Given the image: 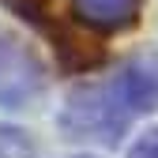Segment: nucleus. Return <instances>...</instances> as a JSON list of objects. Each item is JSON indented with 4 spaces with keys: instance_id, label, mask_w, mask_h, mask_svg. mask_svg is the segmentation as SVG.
Instances as JSON below:
<instances>
[{
    "instance_id": "obj_1",
    "label": "nucleus",
    "mask_w": 158,
    "mask_h": 158,
    "mask_svg": "<svg viewBox=\"0 0 158 158\" xmlns=\"http://www.w3.org/2000/svg\"><path fill=\"white\" fill-rule=\"evenodd\" d=\"M27 19L56 38V49H75L90 42L102 53V42L128 30L143 11V0H11Z\"/></svg>"
},
{
    "instance_id": "obj_2",
    "label": "nucleus",
    "mask_w": 158,
    "mask_h": 158,
    "mask_svg": "<svg viewBox=\"0 0 158 158\" xmlns=\"http://www.w3.org/2000/svg\"><path fill=\"white\" fill-rule=\"evenodd\" d=\"M135 117V106L121 87V79H113L106 87H83L68 98V109L60 117L64 132L72 139H98V143H117V135L128 128Z\"/></svg>"
},
{
    "instance_id": "obj_3",
    "label": "nucleus",
    "mask_w": 158,
    "mask_h": 158,
    "mask_svg": "<svg viewBox=\"0 0 158 158\" xmlns=\"http://www.w3.org/2000/svg\"><path fill=\"white\" fill-rule=\"evenodd\" d=\"M128 158H158V128H151V132H143L139 139L132 143V151H128Z\"/></svg>"
}]
</instances>
